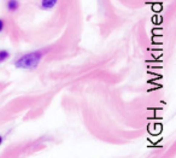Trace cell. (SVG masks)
Returning <instances> with one entry per match:
<instances>
[{"mask_svg":"<svg viewBox=\"0 0 176 158\" xmlns=\"http://www.w3.org/2000/svg\"><path fill=\"white\" fill-rule=\"evenodd\" d=\"M41 58H42V53L40 51H34L19 57L15 62V65L19 69H34L39 65Z\"/></svg>","mask_w":176,"mask_h":158,"instance_id":"cell-1","label":"cell"},{"mask_svg":"<svg viewBox=\"0 0 176 158\" xmlns=\"http://www.w3.org/2000/svg\"><path fill=\"white\" fill-rule=\"evenodd\" d=\"M57 1H58V0H42L41 7H42L44 10H51V8H53V7L56 6Z\"/></svg>","mask_w":176,"mask_h":158,"instance_id":"cell-2","label":"cell"},{"mask_svg":"<svg viewBox=\"0 0 176 158\" xmlns=\"http://www.w3.org/2000/svg\"><path fill=\"white\" fill-rule=\"evenodd\" d=\"M7 8H8V11H17L18 8H19V2H18V0H8V2H7Z\"/></svg>","mask_w":176,"mask_h":158,"instance_id":"cell-3","label":"cell"},{"mask_svg":"<svg viewBox=\"0 0 176 158\" xmlns=\"http://www.w3.org/2000/svg\"><path fill=\"white\" fill-rule=\"evenodd\" d=\"M8 57H10V53H8L6 50H1V51H0V63L5 62Z\"/></svg>","mask_w":176,"mask_h":158,"instance_id":"cell-4","label":"cell"},{"mask_svg":"<svg viewBox=\"0 0 176 158\" xmlns=\"http://www.w3.org/2000/svg\"><path fill=\"white\" fill-rule=\"evenodd\" d=\"M4 25H5V23H4V21L2 19H0V31L4 29Z\"/></svg>","mask_w":176,"mask_h":158,"instance_id":"cell-5","label":"cell"},{"mask_svg":"<svg viewBox=\"0 0 176 158\" xmlns=\"http://www.w3.org/2000/svg\"><path fill=\"white\" fill-rule=\"evenodd\" d=\"M1 143H2V138L0 137V145H1Z\"/></svg>","mask_w":176,"mask_h":158,"instance_id":"cell-6","label":"cell"}]
</instances>
